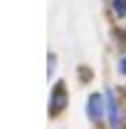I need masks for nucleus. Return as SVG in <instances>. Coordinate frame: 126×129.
Returning a JSON list of instances; mask_svg holds the SVG:
<instances>
[{
	"mask_svg": "<svg viewBox=\"0 0 126 129\" xmlns=\"http://www.w3.org/2000/svg\"><path fill=\"white\" fill-rule=\"evenodd\" d=\"M86 115L91 122H100L103 117L107 115V103H105V96L103 94H91L86 101Z\"/></svg>",
	"mask_w": 126,
	"mask_h": 129,
	"instance_id": "f257e3e1",
	"label": "nucleus"
},
{
	"mask_svg": "<svg viewBox=\"0 0 126 129\" xmlns=\"http://www.w3.org/2000/svg\"><path fill=\"white\" fill-rule=\"evenodd\" d=\"M65 106H68V92H65V82H56L49 96V113L51 117H56Z\"/></svg>",
	"mask_w": 126,
	"mask_h": 129,
	"instance_id": "f03ea898",
	"label": "nucleus"
},
{
	"mask_svg": "<svg viewBox=\"0 0 126 129\" xmlns=\"http://www.w3.org/2000/svg\"><path fill=\"white\" fill-rule=\"evenodd\" d=\"M105 103H107V120H110V127L112 129H119L121 124V108H119V103H117V96L112 89H107L105 92Z\"/></svg>",
	"mask_w": 126,
	"mask_h": 129,
	"instance_id": "7ed1b4c3",
	"label": "nucleus"
},
{
	"mask_svg": "<svg viewBox=\"0 0 126 129\" xmlns=\"http://www.w3.org/2000/svg\"><path fill=\"white\" fill-rule=\"evenodd\" d=\"M112 10L117 17H126V0H112Z\"/></svg>",
	"mask_w": 126,
	"mask_h": 129,
	"instance_id": "20e7f679",
	"label": "nucleus"
},
{
	"mask_svg": "<svg viewBox=\"0 0 126 129\" xmlns=\"http://www.w3.org/2000/svg\"><path fill=\"white\" fill-rule=\"evenodd\" d=\"M119 73H121V75H126V54L119 59Z\"/></svg>",
	"mask_w": 126,
	"mask_h": 129,
	"instance_id": "39448f33",
	"label": "nucleus"
},
{
	"mask_svg": "<svg viewBox=\"0 0 126 129\" xmlns=\"http://www.w3.org/2000/svg\"><path fill=\"white\" fill-rule=\"evenodd\" d=\"M54 63H56L54 54H49V68H47V75H51V73H54Z\"/></svg>",
	"mask_w": 126,
	"mask_h": 129,
	"instance_id": "423d86ee",
	"label": "nucleus"
}]
</instances>
